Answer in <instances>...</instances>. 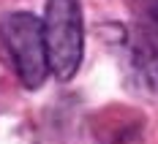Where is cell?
<instances>
[{"instance_id": "1", "label": "cell", "mask_w": 158, "mask_h": 144, "mask_svg": "<svg viewBox=\"0 0 158 144\" xmlns=\"http://www.w3.org/2000/svg\"><path fill=\"white\" fill-rule=\"evenodd\" d=\"M0 44L14 68V74L27 90H38L49 76V57L44 41V25L33 14L14 11L0 22Z\"/></svg>"}, {"instance_id": "2", "label": "cell", "mask_w": 158, "mask_h": 144, "mask_svg": "<svg viewBox=\"0 0 158 144\" xmlns=\"http://www.w3.org/2000/svg\"><path fill=\"white\" fill-rule=\"evenodd\" d=\"M41 25L49 71L60 82L74 79L85 54V27L79 0H47V14Z\"/></svg>"}, {"instance_id": "3", "label": "cell", "mask_w": 158, "mask_h": 144, "mask_svg": "<svg viewBox=\"0 0 158 144\" xmlns=\"http://www.w3.org/2000/svg\"><path fill=\"white\" fill-rule=\"evenodd\" d=\"M134 71L144 93L158 101V0H150L142 11L134 41Z\"/></svg>"}]
</instances>
